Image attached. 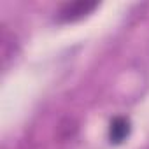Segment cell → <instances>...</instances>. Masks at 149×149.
I'll use <instances>...</instances> for the list:
<instances>
[{
	"label": "cell",
	"instance_id": "cell-1",
	"mask_svg": "<svg viewBox=\"0 0 149 149\" xmlns=\"http://www.w3.org/2000/svg\"><path fill=\"white\" fill-rule=\"evenodd\" d=\"M98 4L97 2H88V0H77V2H68V4H63L58 11V21H76V19H81L83 16L90 14Z\"/></svg>",
	"mask_w": 149,
	"mask_h": 149
},
{
	"label": "cell",
	"instance_id": "cell-2",
	"mask_svg": "<svg viewBox=\"0 0 149 149\" xmlns=\"http://www.w3.org/2000/svg\"><path fill=\"white\" fill-rule=\"evenodd\" d=\"M130 135V121L123 116H118L111 121L109 126V139L114 144H121L126 137Z\"/></svg>",
	"mask_w": 149,
	"mask_h": 149
}]
</instances>
